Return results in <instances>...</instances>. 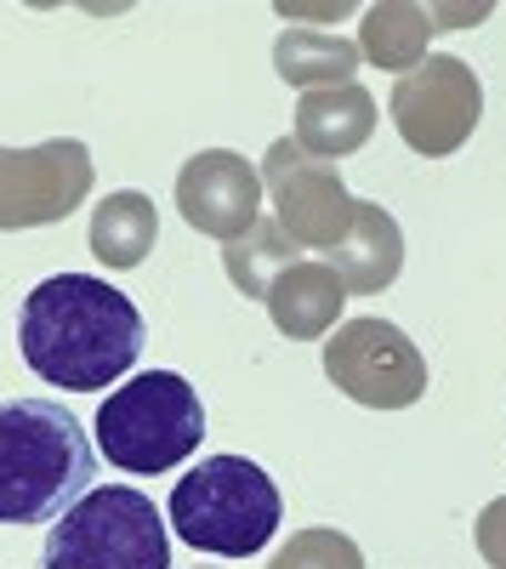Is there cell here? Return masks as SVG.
<instances>
[{
  "mask_svg": "<svg viewBox=\"0 0 506 569\" xmlns=\"http://www.w3.org/2000/svg\"><path fill=\"white\" fill-rule=\"evenodd\" d=\"M18 353L45 388L98 393L143 359V313L109 279L52 273L23 297Z\"/></svg>",
  "mask_w": 506,
  "mask_h": 569,
  "instance_id": "obj_1",
  "label": "cell"
},
{
  "mask_svg": "<svg viewBox=\"0 0 506 569\" xmlns=\"http://www.w3.org/2000/svg\"><path fill=\"white\" fill-rule=\"evenodd\" d=\"M98 479V445L63 399H0V525H52Z\"/></svg>",
  "mask_w": 506,
  "mask_h": 569,
  "instance_id": "obj_2",
  "label": "cell"
},
{
  "mask_svg": "<svg viewBox=\"0 0 506 569\" xmlns=\"http://www.w3.org/2000/svg\"><path fill=\"white\" fill-rule=\"evenodd\" d=\"M171 530L216 558H251L280 530V485L245 456H211L194 472H182L171 490Z\"/></svg>",
  "mask_w": 506,
  "mask_h": 569,
  "instance_id": "obj_3",
  "label": "cell"
},
{
  "mask_svg": "<svg viewBox=\"0 0 506 569\" xmlns=\"http://www.w3.org/2000/svg\"><path fill=\"white\" fill-rule=\"evenodd\" d=\"M205 439V405L176 370H143L98 405V450L120 472H165Z\"/></svg>",
  "mask_w": 506,
  "mask_h": 569,
  "instance_id": "obj_4",
  "label": "cell"
},
{
  "mask_svg": "<svg viewBox=\"0 0 506 569\" xmlns=\"http://www.w3.org/2000/svg\"><path fill=\"white\" fill-rule=\"evenodd\" d=\"M45 569H171L165 518L143 490H85L45 536Z\"/></svg>",
  "mask_w": 506,
  "mask_h": 569,
  "instance_id": "obj_5",
  "label": "cell"
},
{
  "mask_svg": "<svg viewBox=\"0 0 506 569\" xmlns=\"http://www.w3.org/2000/svg\"><path fill=\"white\" fill-rule=\"evenodd\" d=\"M325 376L364 410H409L427 393V359L393 319L358 313L331 330Z\"/></svg>",
  "mask_w": 506,
  "mask_h": 569,
  "instance_id": "obj_6",
  "label": "cell"
},
{
  "mask_svg": "<svg viewBox=\"0 0 506 569\" xmlns=\"http://www.w3.org/2000/svg\"><path fill=\"white\" fill-rule=\"evenodd\" d=\"M262 188L273 200V222H280L291 246H307V251L342 246V233L353 222V194L336 160H318L296 149V137H280L262 154Z\"/></svg>",
  "mask_w": 506,
  "mask_h": 569,
  "instance_id": "obj_7",
  "label": "cell"
},
{
  "mask_svg": "<svg viewBox=\"0 0 506 569\" xmlns=\"http://www.w3.org/2000/svg\"><path fill=\"white\" fill-rule=\"evenodd\" d=\"M484 120V86L462 58H427L393 80V126L416 154L444 160L478 131Z\"/></svg>",
  "mask_w": 506,
  "mask_h": 569,
  "instance_id": "obj_8",
  "label": "cell"
},
{
  "mask_svg": "<svg viewBox=\"0 0 506 569\" xmlns=\"http://www.w3.org/2000/svg\"><path fill=\"white\" fill-rule=\"evenodd\" d=\"M91 194V149L52 137L34 149H0V233L63 222Z\"/></svg>",
  "mask_w": 506,
  "mask_h": 569,
  "instance_id": "obj_9",
  "label": "cell"
},
{
  "mask_svg": "<svg viewBox=\"0 0 506 569\" xmlns=\"http://www.w3.org/2000/svg\"><path fill=\"white\" fill-rule=\"evenodd\" d=\"M176 211L189 228L211 233L222 246L240 240L262 217V171L234 149H205L176 177Z\"/></svg>",
  "mask_w": 506,
  "mask_h": 569,
  "instance_id": "obj_10",
  "label": "cell"
},
{
  "mask_svg": "<svg viewBox=\"0 0 506 569\" xmlns=\"http://www.w3.org/2000/svg\"><path fill=\"white\" fill-rule=\"evenodd\" d=\"M325 262L347 284V297L387 291V284L398 279V268H404V233H398L393 211H382L376 200H353V222L342 233V246L325 251Z\"/></svg>",
  "mask_w": 506,
  "mask_h": 569,
  "instance_id": "obj_11",
  "label": "cell"
},
{
  "mask_svg": "<svg viewBox=\"0 0 506 569\" xmlns=\"http://www.w3.org/2000/svg\"><path fill=\"white\" fill-rule=\"evenodd\" d=\"M342 302H347V284L336 279L331 262H291L267 279V291H262V308L267 319L280 325V337L291 342H313V337H325V330L342 319Z\"/></svg>",
  "mask_w": 506,
  "mask_h": 569,
  "instance_id": "obj_12",
  "label": "cell"
},
{
  "mask_svg": "<svg viewBox=\"0 0 506 569\" xmlns=\"http://www.w3.org/2000/svg\"><path fill=\"white\" fill-rule=\"evenodd\" d=\"M371 131H376V98L358 80L325 86V91H302V103H296V149H307L318 160H342V154L364 149Z\"/></svg>",
  "mask_w": 506,
  "mask_h": 569,
  "instance_id": "obj_13",
  "label": "cell"
},
{
  "mask_svg": "<svg viewBox=\"0 0 506 569\" xmlns=\"http://www.w3.org/2000/svg\"><path fill=\"white\" fill-rule=\"evenodd\" d=\"M154 233H160L154 200L136 194V188H114V194L91 211L85 240H91V251H98L103 268H136L154 251Z\"/></svg>",
  "mask_w": 506,
  "mask_h": 569,
  "instance_id": "obj_14",
  "label": "cell"
},
{
  "mask_svg": "<svg viewBox=\"0 0 506 569\" xmlns=\"http://www.w3.org/2000/svg\"><path fill=\"white\" fill-rule=\"evenodd\" d=\"M427 40H433L427 7L382 0V7H371V12H364V23H358V58H371L387 74H409V69L427 63Z\"/></svg>",
  "mask_w": 506,
  "mask_h": 569,
  "instance_id": "obj_15",
  "label": "cell"
},
{
  "mask_svg": "<svg viewBox=\"0 0 506 569\" xmlns=\"http://www.w3.org/2000/svg\"><path fill=\"white\" fill-rule=\"evenodd\" d=\"M273 69H280L296 91H325L347 86L358 69V46L347 34H318V29H285L273 40Z\"/></svg>",
  "mask_w": 506,
  "mask_h": 569,
  "instance_id": "obj_16",
  "label": "cell"
},
{
  "mask_svg": "<svg viewBox=\"0 0 506 569\" xmlns=\"http://www.w3.org/2000/svg\"><path fill=\"white\" fill-rule=\"evenodd\" d=\"M222 262H227V279L240 284V297L262 302V291H267V279L280 273V268H291V262H296V246H291L285 233H280V222H267V217H256V228H245L240 240H227Z\"/></svg>",
  "mask_w": 506,
  "mask_h": 569,
  "instance_id": "obj_17",
  "label": "cell"
},
{
  "mask_svg": "<svg viewBox=\"0 0 506 569\" xmlns=\"http://www.w3.org/2000/svg\"><path fill=\"white\" fill-rule=\"evenodd\" d=\"M267 569H364V552L342 530H302L273 552Z\"/></svg>",
  "mask_w": 506,
  "mask_h": 569,
  "instance_id": "obj_18",
  "label": "cell"
},
{
  "mask_svg": "<svg viewBox=\"0 0 506 569\" xmlns=\"http://www.w3.org/2000/svg\"><path fill=\"white\" fill-rule=\"evenodd\" d=\"M473 541H478V552H484L489 569H506V496H495V501L478 512Z\"/></svg>",
  "mask_w": 506,
  "mask_h": 569,
  "instance_id": "obj_19",
  "label": "cell"
}]
</instances>
